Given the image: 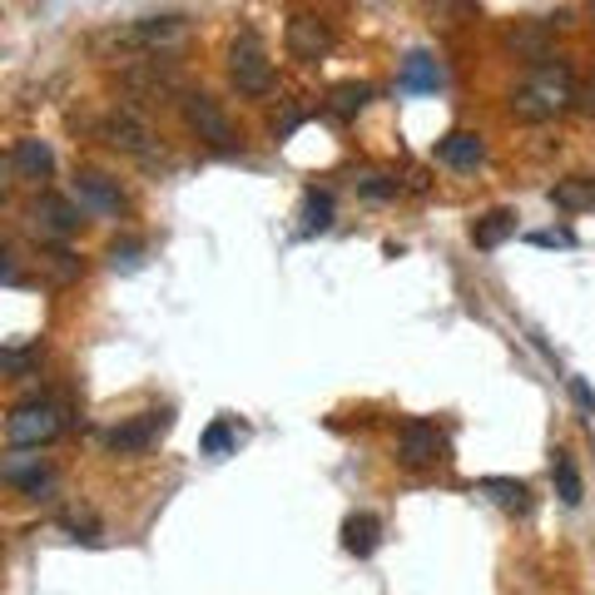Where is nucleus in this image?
Instances as JSON below:
<instances>
[{
	"mask_svg": "<svg viewBox=\"0 0 595 595\" xmlns=\"http://www.w3.org/2000/svg\"><path fill=\"white\" fill-rule=\"evenodd\" d=\"M228 80H234L238 95H269L273 90V66L269 50L253 31H243L234 45H228Z\"/></svg>",
	"mask_w": 595,
	"mask_h": 595,
	"instance_id": "7ed1b4c3",
	"label": "nucleus"
},
{
	"mask_svg": "<svg viewBox=\"0 0 595 595\" xmlns=\"http://www.w3.org/2000/svg\"><path fill=\"white\" fill-rule=\"evenodd\" d=\"M185 40H189V15H144V21L115 25L95 45H115L124 55H164V50H179Z\"/></svg>",
	"mask_w": 595,
	"mask_h": 595,
	"instance_id": "f03ea898",
	"label": "nucleus"
},
{
	"mask_svg": "<svg viewBox=\"0 0 595 595\" xmlns=\"http://www.w3.org/2000/svg\"><path fill=\"white\" fill-rule=\"evenodd\" d=\"M575 105H581V109H585V115H591V119H595V80H585V85H581V90H575Z\"/></svg>",
	"mask_w": 595,
	"mask_h": 595,
	"instance_id": "473e14b6",
	"label": "nucleus"
},
{
	"mask_svg": "<svg viewBox=\"0 0 595 595\" xmlns=\"http://www.w3.org/2000/svg\"><path fill=\"white\" fill-rule=\"evenodd\" d=\"M437 159L447 164V169H476V164L487 159V144H481V134L472 130H452L447 140H437Z\"/></svg>",
	"mask_w": 595,
	"mask_h": 595,
	"instance_id": "ddd939ff",
	"label": "nucleus"
},
{
	"mask_svg": "<svg viewBox=\"0 0 595 595\" xmlns=\"http://www.w3.org/2000/svg\"><path fill=\"white\" fill-rule=\"evenodd\" d=\"M0 476H5L11 487H21L25 497H40V491H50V481H55V472L40 462V456H31V462H5Z\"/></svg>",
	"mask_w": 595,
	"mask_h": 595,
	"instance_id": "dca6fc26",
	"label": "nucleus"
},
{
	"mask_svg": "<svg viewBox=\"0 0 595 595\" xmlns=\"http://www.w3.org/2000/svg\"><path fill=\"white\" fill-rule=\"evenodd\" d=\"M40 362V347H5L0 353V378H25Z\"/></svg>",
	"mask_w": 595,
	"mask_h": 595,
	"instance_id": "a878e982",
	"label": "nucleus"
},
{
	"mask_svg": "<svg viewBox=\"0 0 595 595\" xmlns=\"http://www.w3.org/2000/svg\"><path fill=\"white\" fill-rule=\"evenodd\" d=\"M109 259H115V269H119V263H124V269H140V243H115Z\"/></svg>",
	"mask_w": 595,
	"mask_h": 595,
	"instance_id": "c756f323",
	"label": "nucleus"
},
{
	"mask_svg": "<svg viewBox=\"0 0 595 595\" xmlns=\"http://www.w3.org/2000/svg\"><path fill=\"white\" fill-rule=\"evenodd\" d=\"M476 491L491 497L497 507H507V511H531V487H526V481H516V476H481Z\"/></svg>",
	"mask_w": 595,
	"mask_h": 595,
	"instance_id": "f3484780",
	"label": "nucleus"
},
{
	"mask_svg": "<svg viewBox=\"0 0 595 595\" xmlns=\"http://www.w3.org/2000/svg\"><path fill=\"white\" fill-rule=\"evenodd\" d=\"M283 45H288L293 60H304V66H318L323 55H333L337 31L323 21V15H293L288 31H283Z\"/></svg>",
	"mask_w": 595,
	"mask_h": 595,
	"instance_id": "423d86ee",
	"label": "nucleus"
},
{
	"mask_svg": "<svg viewBox=\"0 0 595 595\" xmlns=\"http://www.w3.org/2000/svg\"><path fill=\"white\" fill-rule=\"evenodd\" d=\"M333 224V194L328 189H308L304 194V234H323Z\"/></svg>",
	"mask_w": 595,
	"mask_h": 595,
	"instance_id": "b1692460",
	"label": "nucleus"
},
{
	"mask_svg": "<svg viewBox=\"0 0 595 595\" xmlns=\"http://www.w3.org/2000/svg\"><path fill=\"white\" fill-rule=\"evenodd\" d=\"M60 437V407L55 402H21L5 417V442L11 447H45Z\"/></svg>",
	"mask_w": 595,
	"mask_h": 595,
	"instance_id": "20e7f679",
	"label": "nucleus"
},
{
	"mask_svg": "<svg viewBox=\"0 0 595 595\" xmlns=\"http://www.w3.org/2000/svg\"><path fill=\"white\" fill-rule=\"evenodd\" d=\"M234 442H238V427L228 423V417H218V423L204 427V437H199V452H204V456H228V452H234Z\"/></svg>",
	"mask_w": 595,
	"mask_h": 595,
	"instance_id": "393cba45",
	"label": "nucleus"
},
{
	"mask_svg": "<svg viewBox=\"0 0 595 595\" xmlns=\"http://www.w3.org/2000/svg\"><path fill=\"white\" fill-rule=\"evenodd\" d=\"M447 452V437L437 432V423H427V417H407L397 432V462L402 466H432L442 462Z\"/></svg>",
	"mask_w": 595,
	"mask_h": 595,
	"instance_id": "6e6552de",
	"label": "nucleus"
},
{
	"mask_svg": "<svg viewBox=\"0 0 595 595\" xmlns=\"http://www.w3.org/2000/svg\"><path fill=\"white\" fill-rule=\"evenodd\" d=\"M402 90H437L442 85V66H437L427 50H412L407 55V66H402Z\"/></svg>",
	"mask_w": 595,
	"mask_h": 595,
	"instance_id": "6ab92c4d",
	"label": "nucleus"
},
{
	"mask_svg": "<svg viewBox=\"0 0 595 595\" xmlns=\"http://www.w3.org/2000/svg\"><path fill=\"white\" fill-rule=\"evenodd\" d=\"M15 169L25 174V179H45V174L55 169V154L45 140H21L15 144Z\"/></svg>",
	"mask_w": 595,
	"mask_h": 595,
	"instance_id": "5701e85b",
	"label": "nucleus"
},
{
	"mask_svg": "<svg viewBox=\"0 0 595 595\" xmlns=\"http://www.w3.org/2000/svg\"><path fill=\"white\" fill-rule=\"evenodd\" d=\"M382 542V521L372 516V511H353V516L343 521V551L357 556V561H368L372 551H378Z\"/></svg>",
	"mask_w": 595,
	"mask_h": 595,
	"instance_id": "4468645a",
	"label": "nucleus"
},
{
	"mask_svg": "<svg viewBox=\"0 0 595 595\" xmlns=\"http://www.w3.org/2000/svg\"><path fill=\"white\" fill-rule=\"evenodd\" d=\"M45 269H50L55 283H75L80 278V259L70 249H50V253H45Z\"/></svg>",
	"mask_w": 595,
	"mask_h": 595,
	"instance_id": "bb28decb",
	"label": "nucleus"
},
{
	"mask_svg": "<svg viewBox=\"0 0 595 595\" xmlns=\"http://www.w3.org/2000/svg\"><path fill=\"white\" fill-rule=\"evenodd\" d=\"M357 189H362L368 199H392V194H397V185H388L382 174H362V179H357Z\"/></svg>",
	"mask_w": 595,
	"mask_h": 595,
	"instance_id": "cd10ccee",
	"label": "nucleus"
},
{
	"mask_svg": "<svg viewBox=\"0 0 595 595\" xmlns=\"http://www.w3.org/2000/svg\"><path fill=\"white\" fill-rule=\"evenodd\" d=\"M551 481H556V497H561L566 507H581V501H585L581 472H575L571 452H556V456H551Z\"/></svg>",
	"mask_w": 595,
	"mask_h": 595,
	"instance_id": "412c9836",
	"label": "nucleus"
},
{
	"mask_svg": "<svg viewBox=\"0 0 595 595\" xmlns=\"http://www.w3.org/2000/svg\"><path fill=\"white\" fill-rule=\"evenodd\" d=\"M571 397H575V407H581V412H585V417H595V392H591V388H585V382H581V378H571Z\"/></svg>",
	"mask_w": 595,
	"mask_h": 595,
	"instance_id": "7c9ffc66",
	"label": "nucleus"
},
{
	"mask_svg": "<svg viewBox=\"0 0 595 595\" xmlns=\"http://www.w3.org/2000/svg\"><path fill=\"white\" fill-rule=\"evenodd\" d=\"M368 99H372V85H368V80H343V85L328 90V109H333L337 119H353L357 109L368 105Z\"/></svg>",
	"mask_w": 595,
	"mask_h": 595,
	"instance_id": "aec40b11",
	"label": "nucleus"
},
{
	"mask_svg": "<svg viewBox=\"0 0 595 595\" xmlns=\"http://www.w3.org/2000/svg\"><path fill=\"white\" fill-rule=\"evenodd\" d=\"M0 278H11V253L0 249Z\"/></svg>",
	"mask_w": 595,
	"mask_h": 595,
	"instance_id": "f704fd0d",
	"label": "nucleus"
},
{
	"mask_svg": "<svg viewBox=\"0 0 595 595\" xmlns=\"http://www.w3.org/2000/svg\"><path fill=\"white\" fill-rule=\"evenodd\" d=\"M571 99H575L571 66H566V60H542V66H531L526 85L511 95V115L526 119V124H542V119L561 115Z\"/></svg>",
	"mask_w": 595,
	"mask_h": 595,
	"instance_id": "f257e3e1",
	"label": "nucleus"
},
{
	"mask_svg": "<svg viewBox=\"0 0 595 595\" xmlns=\"http://www.w3.org/2000/svg\"><path fill=\"white\" fill-rule=\"evenodd\" d=\"M531 243H536V249H571L575 238L571 234H531Z\"/></svg>",
	"mask_w": 595,
	"mask_h": 595,
	"instance_id": "2f4dec72",
	"label": "nucleus"
},
{
	"mask_svg": "<svg viewBox=\"0 0 595 595\" xmlns=\"http://www.w3.org/2000/svg\"><path fill=\"white\" fill-rule=\"evenodd\" d=\"M511 234H516V214H511V209H491V214H481L472 224V243H476V249H501Z\"/></svg>",
	"mask_w": 595,
	"mask_h": 595,
	"instance_id": "a211bd4d",
	"label": "nucleus"
},
{
	"mask_svg": "<svg viewBox=\"0 0 595 595\" xmlns=\"http://www.w3.org/2000/svg\"><path fill=\"white\" fill-rule=\"evenodd\" d=\"M551 204L561 209V214H591V209H595V174L556 179V185H551Z\"/></svg>",
	"mask_w": 595,
	"mask_h": 595,
	"instance_id": "2eb2a0df",
	"label": "nucleus"
},
{
	"mask_svg": "<svg viewBox=\"0 0 595 595\" xmlns=\"http://www.w3.org/2000/svg\"><path fill=\"white\" fill-rule=\"evenodd\" d=\"M179 109H185L189 130H194L199 140H209L214 150H234V124H228V115L218 109L214 95H204V90H185V95H179Z\"/></svg>",
	"mask_w": 595,
	"mask_h": 595,
	"instance_id": "39448f33",
	"label": "nucleus"
},
{
	"mask_svg": "<svg viewBox=\"0 0 595 595\" xmlns=\"http://www.w3.org/2000/svg\"><path fill=\"white\" fill-rule=\"evenodd\" d=\"M35 224L45 228L50 238H70L80 224H85V209L75 204V199H60V194H45L40 204H35Z\"/></svg>",
	"mask_w": 595,
	"mask_h": 595,
	"instance_id": "9b49d317",
	"label": "nucleus"
},
{
	"mask_svg": "<svg viewBox=\"0 0 595 595\" xmlns=\"http://www.w3.org/2000/svg\"><path fill=\"white\" fill-rule=\"evenodd\" d=\"M60 526L75 531V542H99V526L90 516H60Z\"/></svg>",
	"mask_w": 595,
	"mask_h": 595,
	"instance_id": "c85d7f7f",
	"label": "nucleus"
},
{
	"mask_svg": "<svg viewBox=\"0 0 595 595\" xmlns=\"http://www.w3.org/2000/svg\"><path fill=\"white\" fill-rule=\"evenodd\" d=\"M164 432H169V412H140V417H130V423L109 427L105 447L115 456H134V452H150Z\"/></svg>",
	"mask_w": 595,
	"mask_h": 595,
	"instance_id": "0eeeda50",
	"label": "nucleus"
},
{
	"mask_svg": "<svg viewBox=\"0 0 595 595\" xmlns=\"http://www.w3.org/2000/svg\"><path fill=\"white\" fill-rule=\"evenodd\" d=\"M99 134H105L109 150L134 154V159H154V134H150V124H144L140 115H130V109H115V115L99 124Z\"/></svg>",
	"mask_w": 595,
	"mask_h": 595,
	"instance_id": "1a4fd4ad",
	"label": "nucleus"
},
{
	"mask_svg": "<svg viewBox=\"0 0 595 595\" xmlns=\"http://www.w3.org/2000/svg\"><path fill=\"white\" fill-rule=\"evenodd\" d=\"M11 164L15 159H0V199H5V174H11Z\"/></svg>",
	"mask_w": 595,
	"mask_h": 595,
	"instance_id": "72a5a7b5",
	"label": "nucleus"
},
{
	"mask_svg": "<svg viewBox=\"0 0 595 595\" xmlns=\"http://www.w3.org/2000/svg\"><path fill=\"white\" fill-rule=\"evenodd\" d=\"M124 85L144 90V95H174V90H179V75H174L169 60L150 55V60H134V66L124 70Z\"/></svg>",
	"mask_w": 595,
	"mask_h": 595,
	"instance_id": "f8f14e48",
	"label": "nucleus"
},
{
	"mask_svg": "<svg viewBox=\"0 0 595 595\" xmlns=\"http://www.w3.org/2000/svg\"><path fill=\"white\" fill-rule=\"evenodd\" d=\"M75 204L99 218H115L119 209H124V194H119L115 179H105V174H95V169H80L75 174Z\"/></svg>",
	"mask_w": 595,
	"mask_h": 595,
	"instance_id": "9d476101",
	"label": "nucleus"
},
{
	"mask_svg": "<svg viewBox=\"0 0 595 595\" xmlns=\"http://www.w3.org/2000/svg\"><path fill=\"white\" fill-rule=\"evenodd\" d=\"M423 11L432 25H466L481 15V0H423Z\"/></svg>",
	"mask_w": 595,
	"mask_h": 595,
	"instance_id": "4be33fe9",
	"label": "nucleus"
}]
</instances>
